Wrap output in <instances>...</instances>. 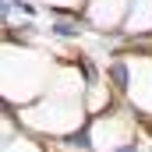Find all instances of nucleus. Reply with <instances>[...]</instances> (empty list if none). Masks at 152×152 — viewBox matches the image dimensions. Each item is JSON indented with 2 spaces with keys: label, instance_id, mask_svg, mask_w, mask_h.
<instances>
[{
  "label": "nucleus",
  "instance_id": "nucleus-3",
  "mask_svg": "<svg viewBox=\"0 0 152 152\" xmlns=\"http://www.w3.org/2000/svg\"><path fill=\"white\" fill-rule=\"evenodd\" d=\"M53 32H57L60 39H75V36H78V28H75V25H53Z\"/></svg>",
  "mask_w": 152,
  "mask_h": 152
},
{
  "label": "nucleus",
  "instance_id": "nucleus-2",
  "mask_svg": "<svg viewBox=\"0 0 152 152\" xmlns=\"http://www.w3.org/2000/svg\"><path fill=\"white\" fill-rule=\"evenodd\" d=\"M67 145H75V149H88V134H85V131H78V134L67 138Z\"/></svg>",
  "mask_w": 152,
  "mask_h": 152
},
{
  "label": "nucleus",
  "instance_id": "nucleus-1",
  "mask_svg": "<svg viewBox=\"0 0 152 152\" xmlns=\"http://www.w3.org/2000/svg\"><path fill=\"white\" fill-rule=\"evenodd\" d=\"M110 78L117 81V88H120V92L127 88V67H124V64H113V67H110Z\"/></svg>",
  "mask_w": 152,
  "mask_h": 152
},
{
  "label": "nucleus",
  "instance_id": "nucleus-4",
  "mask_svg": "<svg viewBox=\"0 0 152 152\" xmlns=\"http://www.w3.org/2000/svg\"><path fill=\"white\" fill-rule=\"evenodd\" d=\"M117 152H138V145H120Z\"/></svg>",
  "mask_w": 152,
  "mask_h": 152
}]
</instances>
